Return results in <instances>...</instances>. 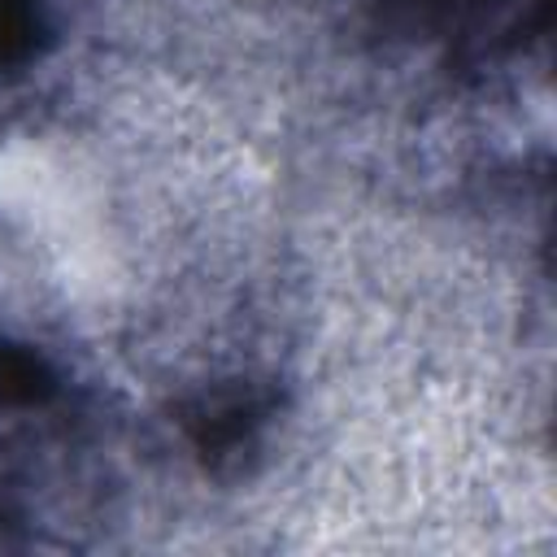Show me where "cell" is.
Returning <instances> with one entry per match:
<instances>
[{
    "label": "cell",
    "mask_w": 557,
    "mask_h": 557,
    "mask_svg": "<svg viewBox=\"0 0 557 557\" xmlns=\"http://www.w3.org/2000/svg\"><path fill=\"white\" fill-rule=\"evenodd\" d=\"M48 117L0 139V292L83 348L139 357V318L174 313L200 248H235L257 218V170L222 135L165 109Z\"/></svg>",
    "instance_id": "6da1fadb"
}]
</instances>
